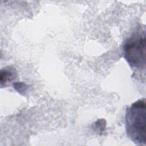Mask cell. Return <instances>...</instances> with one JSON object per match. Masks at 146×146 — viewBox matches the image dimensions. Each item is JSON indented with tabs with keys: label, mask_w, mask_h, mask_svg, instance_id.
<instances>
[{
	"label": "cell",
	"mask_w": 146,
	"mask_h": 146,
	"mask_svg": "<svg viewBox=\"0 0 146 146\" xmlns=\"http://www.w3.org/2000/svg\"><path fill=\"white\" fill-rule=\"evenodd\" d=\"M145 119V99L135 102L126 111V132L131 140L137 145H145L146 143Z\"/></svg>",
	"instance_id": "6da1fadb"
},
{
	"label": "cell",
	"mask_w": 146,
	"mask_h": 146,
	"mask_svg": "<svg viewBox=\"0 0 146 146\" xmlns=\"http://www.w3.org/2000/svg\"><path fill=\"white\" fill-rule=\"evenodd\" d=\"M124 58L135 68L145 67V31H137L128 38L123 45Z\"/></svg>",
	"instance_id": "7a4b0ae2"
}]
</instances>
